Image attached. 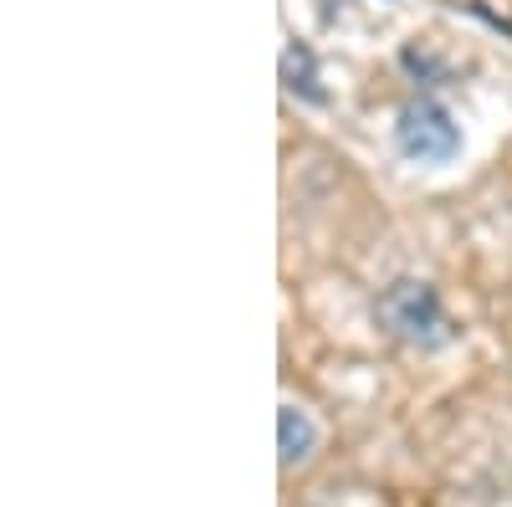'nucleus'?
<instances>
[{"label":"nucleus","mask_w":512,"mask_h":507,"mask_svg":"<svg viewBox=\"0 0 512 507\" xmlns=\"http://www.w3.org/2000/svg\"><path fill=\"white\" fill-rule=\"evenodd\" d=\"M379 328L400 338L405 349H441L446 338H451V323H446V308L436 298V287L431 282H420V277H400L379 292Z\"/></svg>","instance_id":"1"},{"label":"nucleus","mask_w":512,"mask_h":507,"mask_svg":"<svg viewBox=\"0 0 512 507\" xmlns=\"http://www.w3.org/2000/svg\"><path fill=\"white\" fill-rule=\"evenodd\" d=\"M282 82H287V93L308 98V103H323L318 62H313V52L303 47V41H287V47H282Z\"/></svg>","instance_id":"4"},{"label":"nucleus","mask_w":512,"mask_h":507,"mask_svg":"<svg viewBox=\"0 0 512 507\" xmlns=\"http://www.w3.org/2000/svg\"><path fill=\"white\" fill-rule=\"evenodd\" d=\"M277 446H282V467H303L318 451V426L303 405H282L277 410Z\"/></svg>","instance_id":"3"},{"label":"nucleus","mask_w":512,"mask_h":507,"mask_svg":"<svg viewBox=\"0 0 512 507\" xmlns=\"http://www.w3.org/2000/svg\"><path fill=\"white\" fill-rule=\"evenodd\" d=\"M395 149L410 164H446L461 149V129H456V118L436 98H415L395 118Z\"/></svg>","instance_id":"2"}]
</instances>
